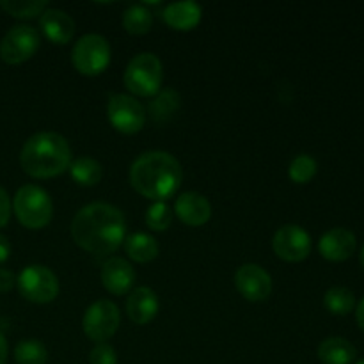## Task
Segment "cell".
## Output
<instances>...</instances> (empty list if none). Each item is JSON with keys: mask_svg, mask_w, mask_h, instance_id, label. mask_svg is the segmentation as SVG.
I'll return each mask as SVG.
<instances>
[{"mask_svg": "<svg viewBox=\"0 0 364 364\" xmlns=\"http://www.w3.org/2000/svg\"><path fill=\"white\" fill-rule=\"evenodd\" d=\"M39 27L50 41L57 45L70 43L75 36V20L63 9L46 7L39 16Z\"/></svg>", "mask_w": 364, "mask_h": 364, "instance_id": "15", "label": "cell"}, {"mask_svg": "<svg viewBox=\"0 0 364 364\" xmlns=\"http://www.w3.org/2000/svg\"><path fill=\"white\" fill-rule=\"evenodd\" d=\"M13 210L18 220L28 230L48 226L53 217V205L48 192L38 185H23L13 199Z\"/></svg>", "mask_w": 364, "mask_h": 364, "instance_id": "4", "label": "cell"}, {"mask_svg": "<svg viewBox=\"0 0 364 364\" xmlns=\"http://www.w3.org/2000/svg\"><path fill=\"white\" fill-rule=\"evenodd\" d=\"M18 290L21 297L38 304L52 302L59 294V279L45 265L25 267L18 276Z\"/></svg>", "mask_w": 364, "mask_h": 364, "instance_id": "6", "label": "cell"}, {"mask_svg": "<svg viewBox=\"0 0 364 364\" xmlns=\"http://www.w3.org/2000/svg\"><path fill=\"white\" fill-rule=\"evenodd\" d=\"M323 304L334 315H347L355 308V295L347 287H333L326 291Z\"/></svg>", "mask_w": 364, "mask_h": 364, "instance_id": "24", "label": "cell"}, {"mask_svg": "<svg viewBox=\"0 0 364 364\" xmlns=\"http://www.w3.org/2000/svg\"><path fill=\"white\" fill-rule=\"evenodd\" d=\"M127 220L123 212L109 203H91L77 212L71 237L78 247L95 256L112 255L124 242Z\"/></svg>", "mask_w": 364, "mask_h": 364, "instance_id": "1", "label": "cell"}, {"mask_svg": "<svg viewBox=\"0 0 364 364\" xmlns=\"http://www.w3.org/2000/svg\"><path fill=\"white\" fill-rule=\"evenodd\" d=\"M355 318H358V323L359 327L364 331V297L361 299V302L358 304V308H355Z\"/></svg>", "mask_w": 364, "mask_h": 364, "instance_id": "33", "label": "cell"}, {"mask_svg": "<svg viewBox=\"0 0 364 364\" xmlns=\"http://www.w3.org/2000/svg\"><path fill=\"white\" fill-rule=\"evenodd\" d=\"M91 364H117L116 350L109 343H96L89 355Z\"/></svg>", "mask_w": 364, "mask_h": 364, "instance_id": "29", "label": "cell"}, {"mask_svg": "<svg viewBox=\"0 0 364 364\" xmlns=\"http://www.w3.org/2000/svg\"><path fill=\"white\" fill-rule=\"evenodd\" d=\"M39 48V34L32 25H14L0 41V59L7 64H21Z\"/></svg>", "mask_w": 364, "mask_h": 364, "instance_id": "9", "label": "cell"}, {"mask_svg": "<svg viewBox=\"0 0 364 364\" xmlns=\"http://www.w3.org/2000/svg\"><path fill=\"white\" fill-rule=\"evenodd\" d=\"M355 364H364V358L361 359V361H358V363H355Z\"/></svg>", "mask_w": 364, "mask_h": 364, "instance_id": "36", "label": "cell"}, {"mask_svg": "<svg viewBox=\"0 0 364 364\" xmlns=\"http://www.w3.org/2000/svg\"><path fill=\"white\" fill-rule=\"evenodd\" d=\"M102 283L110 294L123 295L132 290L135 283V270L124 258L107 259L102 269Z\"/></svg>", "mask_w": 364, "mask_h": 364, "instance_id": "16", "label": "cell"}, {"mask_svg": "<svg viewBox=\"0 0 364 364\" xmlns=\"http://www.w3.org/2000/svg\"><path fill=\"white\" fill-rule=\"evenodd\" d=\"M203 9L198 2L185 0V2H173L164 9V20L176 31H191L201 20Z\"/></svg>", "mask_w": 364, "mask_h": 364, "instance_id": "18", "label": "cell"}, {"mask_svg": "<svg viewBox=\"0 0 364 364\" xmlns=\"http://www.w3.org/2000/svg\"><path fill=\"white\" fill-rule=\"evenodd\" d=\"M159 297L151 288L139 287L130 294L127 301V315L130 316L132 322L144 326L151 322L159 313Z\"/></svg>", "mask_w": 364, "mask_h": 364, "instance_id": "17", "label": "cell"}, {"mask_svg": "<svg viewBox=\"0 0 364 364\" xmlns=\"http://www.w3.org/2000/svg\"><path fill=\"white\" fill-rule=\"evenodd\" d=\"M14 283H16L14 274L7 269H0V294H7L9 290H13Z\"/></svg>", "mask_w": 364, "mask_h": 364, "instance_id": "31", "label": "cell"}, {"mask_svg": "<svg viewBox=\"0 0 364 364\" xmlns=\"http://www.w3.org/2000/svg\"><path fill=\"white\" fill-rule=\"evenodd\" d=\"M11 255V244H9V238L6 235H0V263L6 262Z\"/></svg>", "mask_w": 364, "mask_h": 364, "instance_id": "32", "label": "cell"}, {"mask_svg": "<svg viewBox=\"0 0 364 364\" xmlns=\"http://www.w3.org/2000/svg\"><path fill=\"white\" fill-rule=\"evenodd\" d=\"M11 217V199L7 192L0 187V228L6 226L9 223Z\"/></svg>", "mask_w": 364, "mask_h": 364, "instance_id": "30", "label": "cell"}, {"mask_svg": "<svg viewBox=\"0 0 364 364\" xmlns=\"http://www.w3.org/2000/svg\"><path fill=\"white\" fill-rule=\"evenodd\" d=\"M316 169H318V164L313 159L311 155H297L290 164V169H288V174H290L291 180L295 183H306V181L311 180L316 174Z\"/></svg>", "mask_w": 364, "mask_h": 364, "instance_id": "27", "label": "cell"}, {"mask_svg": "<svg viewBox=\"0 0 364 364\" xmlns=\"http://www.w3.org/2000/svg\"><path fill=\"white\" fill-rule=\"evenodd\" d=\"M124 251L134 262L146 263L159 256V244L148 233H134L124 238Z\"/></svg>", "mask_w": 364, "mask_h": 364, "instance_id": "20", "label": "cell"}, {"mask_svg": "<svg viewBox=\"0 0 364 364\" xmlns=\"http://www.w3.org/2000/svg\"><path fill=\"white\" fill-rule=\"evenodd\" d=\"M70 173L77 183L92 187L102 180L103 167L98 160L91 159V156H80L70 164Z\"/></svg>", "mask_w": 364, "mask_h": 364, "instance_id": "21", "label": "cell"}, {"mask_svg": "<svg viewBox=\"0 0 364 364\" xmlns=\"http://www.w3.org/2000/svg\"><path fill=\"white\" fill-rule=\"evenodd\" d=\"M7 361V341L4 334L0 333V364H6Z\"/></svg>", "mask_w": 364, "mask_h": 364, "instance_id": "34", "label": "cell"}, {"mask_svg": "<svg viewBox=\"0 0 364 364\" xmlns=\"http://www.w3.org/2000/svg\"><path fill=\"white\" fill-rule=\"evenodd\" d=\"M320 255L331 262H343L355 251V235L347 228H333L318 242Z\"/></svg>", "mask_w": 364, "mask_h": 364, "instance_id": "13", "label": "cell"}, {"mask_svg": "<svg viewBox=\"0 0 364 364\" xmlns=\"http://www.w3.org/2000/svg\"><path fill=\"white\" fill-rule=\"evenodd\" d=\"M235 287L238 294L251 302L267 301L272 291V277L263 267L245 263L235 272Z\"/></svg>", "mask_w": 364, "mask_h": 364, "instance_id": "12", "label": "cell"}, {"mask_svg": "<svg viewBox=\"0 0 364 364\" xmlns=\"http://www.w3.org/2000/svg\"><path fill=\"white\" fill-rule=\"evenodd\" d=\"M109 121L121 134H137L146 123V110L137 98L130 95H112L107 105Z\"/></svg>", "mask_w": 364, "mask_h": 364, "instance_id": "10", "label": "cell"}, {"mask_svg": "<svg viewBox=\"0 0 364 364\" xmlns=\"http://www.w3.org/2000/svg\"><path fill=\"white\" fill-rule=\"evenodd\" d=\"M153 23V14L148 7L141 6V4H134L128 7L123 13V27L124 31L130 34L141 36L151 28Z\"/></svg>", "mask_w": 364, "mask_h": 364, "instance_id": "23", "label": "cell"}, {"mask_svg": "<svg viewBox=\"0 0 364 364\" xmlns=\"http://www.w3.org/2000/svg\"><path fill=\"white\" fill-rule=\"evenodd\" d=\"M124 85L137 96H155L164 80V68L155 53H139L124 70Z\"/></svg>", "mask_w": 364, "mask_h": 364, "instance_id": "5", "label": "cell"}, {"mask_svg": "<svg viewBox=\"0 0 364 364\" xmlns=\"http://www.w3.org/2000/svg\"><path fill=\"white\" fill-rule=\"evenodd\" d=\"M174 213L187 226H203L212 217V205L205 196L198 194V192H183L176 199Z\"/></svg>", "mask_w": 364, "mask_h": 364, "instance_id": "14", "label": "cell"}, {"mask_svg": "<svg viewBox=\"0 0 364 364\" xmlns=\"http://www.w3.org/2000/svg\"><path fill=\"white\" fill-rule=\"evenodd\" d=\"M181 98L174 89H162L149 102V114L155 121H166L180 109Z\"/></svg>", "mask_w": 364, "mask_h": 364, "instance_id": "22", "label": "cell"}, {"mask_svg": "<svg viewBox=\"0 0 364 364\" xmlns=\"http://www.w3.org/2000/svg\"><path fill=\"white\" fill-rule=\"evenodd\" d=\"M173 223V213L167 203L156 201L146 212V224L155 231H164Z\"/></svg>", "mask_w": 364, "mask_h": 364, "instance_id": "28", "label": "cell"}, {"mask_svg": "<svg viewBox=\"0 0 364 364\" xmlns=\"http://www.w3.org/2000/svg\"><path fill=\"white\" fill-rule=\"evenodd\" d=\"M183 180L181 164L167 151L142 153L130 167V183L153 201H164L180 188Z\"/></svg>", "mask_w": 364, "mask_h": 364, "instance_id": "2", "label": "cell"}, {"mask_svg": "<svg viewBox=\"0 0 364 364\" xmlns=\"http://www.w3.org/2000/svg\"><path fill=\"white\" fill-rule=\"evenodd\" d=\"M119 322L121 315L117 306L103 299V301H96L95 304L89 306L84 320H82V327L89 340L96 341V343H105L109 338L116 334Z\"/></svg>", "mask_w": 364, "mask_h": 364, "instance_id": "8", "label": "cell"}, {"mask_svg": "<svg viewBox=\"0 0 364 364\" xmlns=\"http://www.w3.org/2000/svg\"><path fill=\"white\" fill-rule=\"evenodd\" d=\"M361 265L364 267V245H363V249H361Z\"/></svg>", "mask_w": 364, "mask_h": 364, "instance_id": "35", "label": "cell"}, {"mask_svg": "<svg viewBox=\"0 0 364 364\" xmlns=\"http://www.w3.org/2000/svg\"><path fill=\"white\" fill-rule=\"evenodd\" d=\"M71 60L84 75H100L110 63V45L103 36L85 34L75 43Z\"/></svg>", "mask_w": 364, "mask_h": 364, "instance_id": "7", "label": "cell"}, {"mask_svg": "<svg viewBox=\"0 0 364 364\" xmlns=\"http://www.w3.org/2000/svg\"><path fill=\"white\" fill-rule=\"evenodd\" d=\"M358 355L355 347L341 336H331L318 347V358L323 364H350Z\"/></svg>", "mask_w": 364, "mask_h": 364, "instance_id": "19", "label": "cell"}, {"mask_svg": "<svg viewBox=\"0 0 364 364\" xmlns=\"http://www.w3.org/2000/svg\"><path fill=\"white\" fill-rule=\"evenodd\" d=\"M48 352L39 340H23L14 348V361L18 364H46Z\"/></svg>", "mask_w": 364, "mask_h": 364, "instance_id": "25", "label": "cell"}, {"mask_svg": "<svg viewBox=\"0 0 364 364\" xmlns=\"http://www.w3.org/2000/svg\"><path fill=\"white\" fill-rule=\"evenodd\" d=\"M0 7L11 16L16 18H34L41 16L46 9L45 0H0Z\"/></svg>", "mask_w": 364, "mask_h": 364, "instance_id": "26", "label": "cell"}, {"mask_svg": "<svg viewBox=\"0 0 364 364\" xmlns=\"http://www.w3.org/2000/svg\"><path fill=\"white\" fill-rule=\"evenodd\" d=\"M272 247L274 252L284 262H302L311 252V237L304 228L287 224L276 231Z\"/></svg>", "mask_w": 364, "mask_h": 364, "instance_id": "11", "label": "cell"}, {"mask_svg": "<svg viewBox=\"0 0 364 364\" xmlns=\"http://www.w3.org/2000/svg\"><path fill=\"white\" fill-rule=\"evenodd\" d=\"M21 169L32 178L59 176L70 167L71 148L66 139L55 132H39L25 141L20 153Z\"/></svg>", "mask_w": 364, "mask_h": 364, "instance_id": "3", "label": "cell"}]
</instances>
